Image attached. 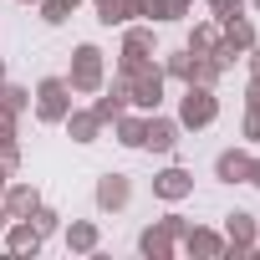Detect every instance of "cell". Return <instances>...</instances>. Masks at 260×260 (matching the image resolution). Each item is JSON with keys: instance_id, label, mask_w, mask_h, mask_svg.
Here are the masks:
<instances>
[{"instance_id": "1", "label": "cell", "mask_w": 260, "mask_h": 260, "mask_svg": "<svg viewBox=\"0 0 260 260\" xmlns=\"http://www.w3.org/2000/svg\"><path fill=\"white\" fill-rule=\"evenodd\" d=\"M102 82H107V56H102V46L82 41V46L72 51V72H67V87H72L77 97H97V92H102Z\"/></svg>"}, {"instance_id": "2", "label": "cell", "mask_w": 260, "mask_h": 260, "mask_svg": "<svg viewBox=\"0 0 260 260\" xmlns=\"http://www.w3.org/2000/svg\"><path fill=\"white\" fill-rule=\"evenodd\" d=\"M164 87H169L164 67H158V61H143L133 77H127V107H138V112H158Z\"/></svg>"}, {"instance_id": "3", "label": "cell", "mask_w": 260, "mask_h": 260, "mask_svg": "<svg viewBox=\"0 0 260 260\" xmlns=\"http://www.w3.org/2000/svg\"><path fill=\"white\" fill-rule=\"evenodd\" d=\"M219 117V97L214 87H199V82H184V97H179V127H209Z\"/></svg>"}, {"instance_id": "4", "label": "cell", "mask_w": 260, "mask_h": 260, "mask_svg": "<svg viewBox=\"0 0 260 260\" xmlns=\"http://www.w3.org/2000/svg\"><path fill=\"white\" fill-rule=\"evenodd\" d=\"M31 102H36V122H61L67 112H72V87H67V77H41L36 82V92H31Z\"/></svg>"}, {"instance_id": "5", "label": "cell", "mask_w": 260, "mask_h": 260, "mask_svg": "<svg viewBox=\"0 0 260 260\" xmlns=\"http://www.w3.org/2000/svg\"><path fill=\"white\" fill-rule=\"evenodd\" d=\"M143 61H153V26H133L127 21V36H122V51H117V77L127 82Z\"/></svg>"}, {"instance_id": "6", "label": "cell", "mask_w": 260, "mask_h": 260, "mask_svg": "<svg viewBox=\"0 0 260 260\" xmlns=\"http://www.w3.org/2000/svg\"><path fill=\"white\" fill-rule=\"evenodd\" d=\"M255 230H260V219L250 214V209H235V214H224V260H250L255 255Z\"/></svg>"}, {"instance_id": "7", "label": "cell", "mask_w": 260, "mask_h": 260, "mask_svg": "<svg viewBox=\"0 0 260 260\" xmlns=\"http://www.w3.org/2000/svg\"><path fill=\"white\" fill-rule=\"evenodd\" d=\"M92 199H97V209H102V214H122L127 204H133V179H127V174H117V169H107V174L97 179Z\"/></svg>"}, {"instance_id": "8", "label": "cell", "mask_w": 260, "mask_h": 260, "mask_svg": "<svg viewBox=\"0 0 260 260\" xmlns=\"http://www.w3.org/2000/svg\"><path fill=\"white\" fill-rule=\"evenodd\" d=\"M179 250L184 255H194V260H224V230H209V224H189L184 230V240H179Z\"/></svg>"}, {"instance_id": "9", "label": "cell", "mask_w": 260, "mask_h": 260, "mask_svg": "<svg viewBox=\"0 0 260 260\" xmlns=\"http://www.w3.org/2000/svg\"><path fill=\"white\" fill-rule=\"evenodd\" d=\"M138 255H143V260H174V255H179V235H174L164 219H153L148 230H138Z\"/></svg>"}, {"instance_id": "10", "label": "cell", "mask_w": 260, "mask_h": 260, "mask_svg": "<svg viewBox=\"0 0 260 260\" xmlns=\"http://www.w3.org/2000/svg\"><path fill=\"white\" fill-rule=\"evenodd\" d=\"M179 117H164V112H148V122H143V148L148 153H174L179 148Z\"/></svg>"}, {"instance_id": "11", "label": "cell", "mask_w": 260, "mask_h": 260, "mask_svg": "<svg viewBox=\"0 0 260 260\" xmlns=\"http://www.w3.org/2000/svg\"><path fill=\"white\" fill-rule=\"evenodd\" d=\"M189 194H194V174H189V169L169 164L164 174H153V199H164V204H184Z\"/></svg>"}, {"instance_id": "12", "label": "cell", "mask_w": 260, "mask_h": 260, "mask_svg": "<svg viewBox=\"0 0 260 260\" xmlns=\"http://www.w3.org/2000/svg\"><path fill=\"white\" fill-rule=\"evenodd\" d=\"M0 204H6V214H11V219H31V214L41 209V189H36V184H26V179H11V184H6V194H0Z\"/></svg>"}, {"instance_id": "13", "label": "cell", "mask_w": 260, "mask_h": 260, "mask_svg": "<svg viewBox=\"0 0 260 260\" xmlns=\"http://www.w3.org/2000/svg\"><path fill=\"white\" fill-rule=\"evenodd\" d=\"M61 240H67L72 255H97V250H102V230H97V219H72V224H61Z\"/></svg>"}, {"instance_id": "14", "label": "cell", "mask_w": 260, "mask_h": 260, "mask_svg": "<svg viewBox=\"0 0 260 260\" xmlns=\"http://www.w3.org/2000/svg\"><path fill=\"white\" fill-rule=\"evenodd\" d=\"M61 127H67V133H72V143H97L107 122H102V117H97L92 107H72V112L61 117Z\"/></svg>"}, {"instance_id": "15", "label": "cell", "mask_w": 260, "mask_h": 260, "mask_svg": "<svg viewBox=\"0 0 260 260\" xmlns=\"http://www.w3.org/2000/svg\"><path fill=\"white\" fill-rule=\"evenodd\" d=\"M0 240H6V255H36L41 250V230L31 219H11Z\"/></svg>"}, {"instance_id": "16", "label": "cell", "mask_w": 260, "mask_h": 260, "mask_svg": "<svg viewBox=\"0 0 260 260\" xmlns=\"http://www.w3.org/2000/svg\"><path fill=\"white\" fill-rule=\"evenodd\" d=\"M92 112H97L102 122H112V117H122V112H127V82H122V77H112V82H102V92H97V102H92Z\"/></svg>"}, {"instance_id": "17", "label": "cell", "mask_w": 260, "mask_h": 260, "mask_svg": "<svg viewBox=\"0 0 260 260\" xmlns=\"http://www.w3.org/2000/svg\"><path fill=\"white\" fill-rule=\"evenodd\" d=\"M245 174H250V148H224V153H214V179H219V184H245Z\"/></svg>"}, {"instance_id": "18", "label": "cell", "mask_w": 260, "mask_h": 260, "mask_svg": "<svg viewBox=\"0 0 260 260\" xmlns=\"http://www.w3.org/2000/svg\"><path fill=\"white\" fill-rule=\"evenodd\" d=\"M102 26H127L133 16H143V0H92Z\"/></svg>"}, {"instance_id": "19", "label": "cell", "mask_w": 260, "mask_h": 260, "mask_svg": "<svg viewBox=\"0 0 260 260\" xmlns=\"http://www.w3.org/2000/svg\"><path fill=\"white\" fill-rule=\"evenodd\" d=\"M143 122H148V112H122V117H112V138H117L122 148H143Z\"/></svg>"}, {"instance_id": "20", "label": "cell", "mask_w": 260, "mask_h": 260, "mask_svg": "<svg viewBox=\"0 0 260 260\" xmlns=\"http://www.w3.org/2000/svg\"><path fill=\"white\" fill-rule=\"evenodd\" d=\"M194 0H143V16L148 26H169V21H184Z\"/></svg>"}, {"instance_id": "21", "label": "cell", "mask_w": 260, "mask_h": 260, "mask_svg": "<svg viewBox=\"0 0 260 260\" xmlns=\"http://www.w3.org/2000/svg\"><path fill=\"white\" fill-rule=\"evenodd\" d=\"M0 164L11 174L21 169V138H16V117L11 112H0Z\"/></svg>"}, {"instance_id": "22", "label": "cell", "mask_w": 260, "mask_h": 260, "mask_svg": "<svg viewBox=\"0 0 260 260\" xmlns=\"http://www.w3.org/2000/svg\"><path fill=\"white\" fill-rule=\"evenodd\" d=\"M214 46H219V21H204V26H194V31H189V51L209 56Z\"/></svg>"}, {"instance_id": "23", "label": "cell", "mask_w": 260, "mask_h": 260, "mask_svg": "<svg viewBox=\"0 0 260 260\" xmlns=\"http://www.w3.org/2000/svg\"><path fill=\"white\" fill-rule=\"evenodd\" d=\"M219 77H224V67H219L214 56H199V51H194V67H189V82H199V87H214Z\"/></svg>"}, {"instance_id": "24", "label": "cell", "mask_w": 260, "mask_h": 260, "mask_svg": "<svg viewBox=\"0 0 260 260\" xmlns=\"http://www.w3.org/2000/svg\"><path fill=\"white\" fill-rule=\"evenodd\" d=\"M26 107H31V92H26V87H16V82H6V87H0V112L21 117Z\"/></svg>"}, {"instance_id": "25", "label": "cell", "mask_w": 260, "mask_h": 260, "mask_svg": "<svg viewBox=\"0 0 260 260\" xmlns=\"http://www.w3.org/2000/svg\"><path fill=\"white\" fill-rule=\"evenodd\" d=\"M189 67H194V51H189V46L164 56V77H169V82H189Z\"/></svg>"}, {"instance_id": "26", "label": "cell", "mask_w": 260, "mask_h": 260, "mask_svg": "<svg viewBox=\"0 0 260 260\" xmlns=\"http://www.w3.org/2000/svg\"><path fill=\"white\" fill-rule=\"evenodd\" d=\"M36 6H41V21L46 26H67V16H72L67 0H36Z\"/></svg>"}, {"instance_id": "27", "label": "cell", "mask_w": 260, "mask_h": 260, "mask_svg": "<svg viewBox=\"0 0 260 260\" xmlns=\"http://www.w3.org/2000/svg\"><path fill=\"white\" fill-rule=\"evenodd\" d=\"M31 224H36V230H41V240H46V235H56V230H61V214H56V209H46V204H41V209H36V214H31Z\"/></svg>"}, {"instance_id": "28", "label": "cell", "mask_w": 260, "mask_h": 260, "mask_svg": "<svg viewBox=\"0 0 260 260\" xmlns=\"http://www.w3.org/2000/svg\"><path fill=\"white\" fill-rule=\"evenodd\" d=\"M214 21H230V16H245V0H204Z\"/></svg>"}, {"instance_id": "29", "label": "cell", "mask_w": 260, "mask_h": 260, "mask_svg": "<svg viewBox=\"0 0 260 260\" xmlns=\"http://www.w3.org/2000/svg\"><path fill=\"white\" fill-rule=\"evenodd\" d=\"M245 112L260 117V77H250V92H245Z\"/></svg>"}, {"instance_id": "30", "label": "cell", "mask_w": 260, "mask_h": 260, "mask_svg": "<svg viewBox=\"0 0 260 260\" xmlns=\"http://www.w3.org/2000/svg\"><path fill=\"white\" fill-rule=\"evenodd\" d=\"M245 138L260 143V117H255V112H245Z\"/></svg>"}, {"instance_id": "31", "label": "cell", "mask_w": 260, "mask_h": 260, "mask_svg": "<svg viewBox=\"0 0 260 260\" xmlns=\"http://www.w3.org/2000/svg\"><path fill=\"white\" fill-rule=\"evenodd\" d=\"M245 184H250V189H260V158H255V153H250V174H245Z\"/></svg>"}, {"instance_id": "32", "label": "cell", "mask_w": 260, "mask_h": 260, "mask_svg": "<svg viewBox=\"0 0 260 260\" xmlns=\"http://www.w3.org/2000/svg\"><path fill=\"white\" fill-rule=\"evenodd\" d=\"M6 184H11V169H6V164H0V194H6Z\"/></svg>"}, {"instance_id": "33", "label": "cell", "mask_w": 260, "mask_h": 260, "mask_svg": "<svg viewBox=\"0 0 260 260\" xmlns=\"http://www.w3.org/2000/svg\"><path fill=\"white\" fill-rule=\"evenodd\" d=\"M6 224H11V214H6V204H0V235H6Z\"/></svg>"}, {"instance_id": "34", "label": "cell", "mask_w": 260, "mask_h": 260, "mask_svg": "<svg viewBox=\"0 0 260 260\" xmlns=\"http://www.w3.org/2000/svg\"><path fill=\"white\" fill-rule=\"evenodd\" d=\"M250 260H260V230H255V255H250Z\"/></svg>"}, {"instance_id": "35", "label": "cell", "mask_w": 260, "mask_h": 260, "mask_svg": "<svg viewBox=\"0 0 260 260\" xmlns=\"http://www.w3.org/2000/svg\"><path fill=\"white\" fill-rule=\"evenodd\" d=\"M0 87H6V61H0Z\"/></svg>"}, {"instance_id": "36", "label": "cell", "mask_w": 260, "mask_h": 260, "mask_svg": "<svg viewBox=\"0 0 260 260\" xmlns=\"http://www.w3.org/2000/svg\"><path fill=\"white\" fill-rule=\"evenodd\" d=\"M21 6H36V0H21Z\"/></svg>"}, {"instance_id": "37", "label": "cell", "mask_w": 260, "mask_h": 260, "mask_svg": "<svg viewBox=\"0 0 260 260\" xmlns=\"http://www.w3.org/2000/svg\"><path fill=\"white\" fill-rule=\"evenodd\" d=\"M250 6H255V11H260V0H250Z\"/></svg>"}]
</instances>
